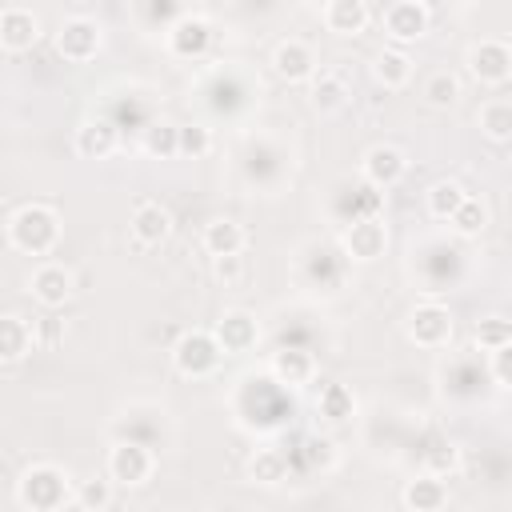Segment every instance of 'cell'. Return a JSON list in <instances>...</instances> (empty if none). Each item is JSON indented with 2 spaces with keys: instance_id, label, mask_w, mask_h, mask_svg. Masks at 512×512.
Here are the masks:
<instances>
[{
  "instance_id": "cell-1",
  "label": "cell",
  "mask_w": 512,
  "mask_h": 512,
  "mask_svg": "<svg viewBox=\"0 0 512 512\" xmlns=\"http://www.w3.org/2000/svg\"><path fill=\"white\" fill-rule=\"evenodd\" d=\"M8 244L24 256H52L60 244V212L52 204H20L8 216Z\"/></svg>"
},
{
  "instance_id": "cell-2",
  "label": "cell",
  "mask_w": 512,
  "mask_h": 512,
  "mask_svg": "<svg viewBox=\"0 0 512 512\" xmlns=\"http://www.w3.org/2000/svg\"><path fill=\"white\" fill-rule=\"evenodd\" d=\"M72 488H68V472L56 464H32L20 484H16V500L32 512H56L64 504H72Z\"/></svg>"
},
{
  "instance_id": "cell-3",
  "label": "cell",
  "mask_w": 512,
  "mask_h": 512,
  "mask_svg": "<svg viewBox=\"0 0 512 512\" xmlns=\"http://www.w3.org/2000/svg\"><path fill=\"white\" fill-rule=\"evenodd\" d=\"M224 356H228V352L220 348L216 332H204V328H192V332H184V336L172 344V364H176V372H180V376H192V380L212 376Z\"/></svg>"
},
{
  "instance_id": "cell-4",
  "label": "cell",
  "mask_w": 512,
  "mask_h": 512,
  "mask_svg": "<svg viewBox=\"0 0 512 512\" xmlns=\"http://www.w3.org/2000/svg\"><path fill=\"white\" fill-rule=\"evenodd\" d=\"M464 64H468V76L476 84L500 88L504 80H512V44L508 40H496V36H484V40L468 44Z\"/></svg>"
},
{
  "instance_id": "cell-5",
  "label": "cell",
  "mask_w": 512,
  "mask_h": 512,
  "mask_svg": "<svg viewBox=\"0 0 512 512\" xmlns=\"http://www.w3.org/2000/svg\"><path fill=\"white\" fill-rule=\"evenodd\" d=\"M152 472H156L152 448L132 444V440H120V444L108 448V476H112V484H120V488H144L152 480Z\"/></svg>"
},
{
  "instance_id": "cell-6",
  "label": "cell",
  "mask_w": 512,
  "mask_h": 512,
  "mask_svg": "<svg viewBox=\"0 0 512 512\" xmlns=\"http://www.w3.org/2000/svg\"><path fill=\"white\" fill-rule=\"evenodd\" d=\"M100 44H104V32H100V24L88 20V16H72V20H64L60 32H56V52H60L68 64H88V60L100 52Z\"/></svg>"
},
{
  "instance_id": "cell-7",
  "label": "cell",
  "mask_w": 512,
  "mask_h": 512,
  "mask_svg": "<svg viewBox=\"0 0 512 512\" xmlns=\"http://www.w3.org/2000/svg\"><path fill=\"white\" fill-rule=\"evenodd\" d=\"M404 332L416 348H444L452 340V312L444 304H416L408 312Z\"/></svg>"
},
{
  "instance_id": "cell-8",
  "label": "cell",
  "mask_w": 512,
  "mask_h": 512,
  "mask_svg": "<svg viewBox=\"0 0 512 512\" xmlns=\"http://www.w3.org/2000/svg\"><path fill=\"white\" fill-rule=\"evenodd\" d=\"M28 292H32V300L44 304V308H64V304L72 300V292H76V276H72L64 264L44 260V264L32 268V276H28Z\"/></svg>"
},
{
  "instance_id": "cell-9",
  "label": "cell",
  "mask_w": 512,
  "mask_h": 512,
  "mask_svg": "<svg viewBox=\"0 0 512 512\" xmlns=\"http://www.w3.org/2000/svg\"><path fill=\"white\" fill-rule=\"evenodd\" d=\"M404 172H408V152L396 144H372L360 160V176L372 188H392L404 180Z\"/></svg>"
},
{
  "instance_id": "cell-10",
  "label": "cell",
  "mask_w": 512,
  "mask_h": 512,
  "mask_svg": "<svg viewBox=\"0 0 512 512\" xmlns=\"http://www.w3.org/2000/svg\"><path fill=\"white\" fill-rule=\"evenodd\" d=\"M428 8L420 4V0H396V4H388V12H384V32H388V40L392 44H416L424 32H428Z\"/></svg>"
},
{
  "instance_id": "cell-11",
  "label": "cell",
  "mask_w": 512,
  "mask_h": 512,
  "mask_svg": "<svg viewBox=\"0 0 512 512\" xmlns=\"http://www.w3.org/2000/svg\"><path fill=\"white\" fill-rule=\"evenodd\" d=\"M128 228H132V240L140 248H156V244H164L172 236V212L160 200H136Z\"/></svg>"
},
{
  "instance_id": "cell-12",
  "label": "cell",
  "mask_w": 512,
  "mask_h": 512,
  "mask_svg": "<svg viewBox=\"0 0 512 512\" xmlns=\"http://www.w3.org/2000/svg\"><path fill=\"white\" fill-rule=\"evenodd\" d=\"M340 244H344L348 260H360V264H368V260L384 256V248H388V228H384L376 216H360V220H352V224L344 228Z\"/></svg>"
},
{
  "instance_id": "cell-13",
  "label": "cell",
  "mask_w": 512,
  "mask_h": 512,
  "mask_svg": "<svg viewBox=\"0 0 512 512\" xmlns=\"http://www.w3.org/2000/svg\"><path fill=\"white\" fill-rule=\"evenodd\" d=\"M164 44H168V52H172L176 60H196V56L208 52V44H212V28H208L204 16H180V20L168 28Z\"/></svg>"
},
{
  "instance_id": "cell-14",
  "label": "cell",
  "mask_w": 512,
  "mask_h": 512,
  "mask_svg": "<svg viewBox=\"0 0 512 512\" xmlns=\"http://www.w3.org/2000/svg\"><path fill=\"white\" fill-rule=\"evenodd\" d=\"M272 68H276L280 80H288V84H304V80L316 76V52H312L304 40L288 36V40L276 44V52H272Z\"/></svg>"
},
{
  "instance_id": "cell-15",
  "label": "cell",
  "mask_w": 512,
  "mask_h": 512,
  "mask_svg": "<svg viewBox=\"0 0 512 512\" xmlns=\"http://www.w3.org/2000/svg\"><path fill=\"white\" fill-rule=\"evenodd\" d=\"M216 340H220V348L228 352V356H240V352H252L256 348V340H260V328H256V316L252 312H244V308H232V312H224L220 320H216Z\"/></svg>"
},
{
  "instance_id": "cell-16",
  "label": "cell",
  "mask_w": 512,
  "mask_h": 512,
  "mask_svg": "<svg viewBox=\"0 0 512 512\" xmlns=\"http://www.w3.org/2000/svg\"><path fill=\"white\" fill-rule=\"evenodd\" d=\"M268 372H272V380L284 384V388H304V384H312V376H316V356H312L308 348H280V352H272Z\"/></svg>"
},
{
  "instance_id": "cell-17",
  "label": "cell",
  "mask_w": 512,
  "mask_h": 512,
  "mask_svg": "<svg viewBox=\"0 0 512 512\" xmlns=\"http://www.w3.org/2000/svg\"><path fill=\"white\" fill-rule=\"evenodd\" d=\"M36 40H40V20H36V12L16 8V4L0 12V44H4V52H28Z\"/></svg>"
},
{
  "instance_id": "cell-18",
  "label": "cell",
  "mask_w": 512,
  "mask_h": 512,
  "mask_svg": "<svg viewBox=\"0 0 512 512\" xmlns=\"http://www.w3.org/2000/svg\"><path fill=\"white\" fill-rule=\"evenodd\" d=\"M368 20H372L368 0H328L324 4V28L336 36H360L368 28Z\"/></svg>"
},
{
  "instance_id": "cell-19",
  "label": "cell",
  "mask_w": 512,
  "mask_h": 512,
  "mask_svg": "<svg viewBox=\"0 0 512 512\" xmlns=\"http://www.w3.org/2000/svg\"><path fill=\"white\" fill-rule=\"evenodd\" d=\"M32 348H36V328H32L24 316L8 312V316L0 320V360H4V364H20Z\"/></svg>"
},
{
  "instance_id": "cell-20",
  "label": "cell",
  "mask_w": 512,
  "mask_h": 512,
  "mask_svg": "<svg viewBox=\"0 0 512 512\" xmlns=\"http://www.w3.org/2000/svg\"><path fill=\"white\" fill-rule=\"evenodd\" d=\"M400 504H404V508H412V512H436V508H444V504H448L444 476L424 472V476L408 480V484H404V492H400Z\"/></svg>"
},
{
  "instance_id": "cell-21",
  "label": "cell",
  "mask_w": 512,
  "mask_h": 512,
  "mask_svg": "<svg viewBox=\"0 0 512 512\" xmlns=\"http://www.w3.org/2000/svg\"><path fill=\"white\" fill-rule=\"evenodd\" d=\"M116 140L120 136H116V128L108 120H84L76 128V152L84 160H108L116 152Z\"/></svg>"
},
{
  "instance_id": "cell-22",
  "label": "cell",
  "mask_w": 512,
  "mask_h": 512,
  "mask_svg": "<svg viewBox=\"0 0 512 512\" xmlns=\"http://www.w3.org/2000/svg\"><path fill=\"white\" fill-rule=\"evenodd\" d=\"M244 244H248V236L232 216H216L204 224V252L208 256H236V252H244Z\"/></svg>"
},
{
  "instance_id": "cell-23",
  "label": "cell",
  "mask_w": 512,
  "mask_h": 512,
  "mask_svg": "<svg viewBox=\"0 0 512 512\" xmlns=\"http://www.w3.org/2000/svg\"><path fill=\"white\" fill-rule=\"evenodd\" d=\"M476 128H480L492 144H512V100H500V96L484 100V104L476 108Z\"/></svg>"
},
{
  "instance_id": "cell-24",
  "label": "cell",
  "mask_w": 512,
  "mask_h": 512,
  "mask_svg": "<svg viewBox=\"0 0 512 512\" xmlns=\"http://www.w3.org/2000/svg\"><path fill=\"white\" fill-rule=\"evenodd\" d=\"M348 80L336 72V68H320L312 76V108L316 112H340L348 104Z\"/></svg>"
},
{
  "instance_id": "cell-25",
  "label": "cell",
  "mask_w": 512,
  "mask_h": 512,
  "mask_svg": "<svg viewBox=\"0 0 512 512\" xmlns=\"http://www.w3.org/2000/svg\"><path fill=\"white\" fill-rule=\"evenodd\" d=\"M372 76L384 84V88H404L412 80V56L392 44V48H380L376 60H372Z\"/></svg>"
},
{
  "instance_id": "cell-26",
  "label": "cell",
  "mask_w": 512,
  "mask_h": 512,
  "mask_svg": "<svg viewBox=\"0 0 512 512\" xmlns=\"http://www.w3.org/2000/svg\"><path fill=\"white\" fill-rule=\"evenodd\" d=\"M316 412H320L328 424H344V420H352V412H356V396H352V388H348V384H324L320 396H316Z\"/></svg>"
},
{
  "instance_id": "cell-27",
  "label": "cell",
  "mask_w": 512,
  "mask_h": 512,
  "mask_svg": "<svg viewBox=\"0 0 512 512\" xmlns=\"http://www.w3.org/2000/svg\"><path fill=\"white\" fill-rule=\"evenodd\" d=\"M284 476H288V460H284V452H276V448H256V456L248 460V480L272 488V484H280Z\"/></svg>"
},
{
  "instance_id": "cell-28",
  "label": "cell",
  "mask_w": 512,
  "mask_h": 512,
  "mask_svg": "<svg viewBox=\"0 0 512 512\" xmlns=\"http://www.w3.org/2000/svg\"><path fill=\"white\" fill-rule=\"evenodd\" d=\"M464 196H468V192H464L456 180H436V184L424 192L428 216H432V220H448V216H452V212L464 204Z\"/></svg>"
},
{
  "instance_id": "cell-29",
  "label": "cell",
  "mask_w": 512,
  "mask_h": 512,
  "mask_svg": "<svg viewBox=\"0 0 512 512\" xmlns=\"http://www.w3.org/2000/svg\"><path fill=\"white\" fill-rule=\"evenodd\" d=\"M448 224H452V232L456 236H464V240H476L484 228H488V208L476 200V196H464V204L448 216Z\"/></svg>"
},
{
  "instance_id": "cell-30",
  "label": "cell",
  "mask_w": 512,
  "mask_h": 512,
  "mask_svg": "<svg viewBox=\"0 0 512 512\" xmlns=\"http://www.w3.org/2000/svg\"><path fill=\"white\" fill-rule=\"evenodd\" d=\"M140 144H144L148 156H160V160L180 156V128L168 124V120H156V124L144 128V140H140Z\"/></svg>"
},
{
  "instance_id": "cell-31",
  "label": "cell",
  "mask_w": 512,
  "mask_h": 512,
  "mask_svg": "<svg viewBox=\"0 0 512 512\" xmlns=\"http://www.w3.org/2000/svg\"><path fill=\"white\" fill-rule=\"evenodd\" d=\"M424 100H428L432 108H452V104H460V76H456V72H432V76L424 80Z\"/></svg>"
},
{
  "instance_id": "cell-32",
  "label": "cell",
  "mask_w": 512,
  "mask_h": 512,
  "mask_svg": "<svg viewBox=\"0 0 512 512\" xmlns=\"http://www.w3.org/2000/svg\"><path fill=\"white\" fill-rule=\"evenodd\" d=\"M72 504L76 508H88V512H104L112 504V476L108 480H80Z\"/></svg>"
},
{
  "instance_id": "cell-33",
  "label": "cell",
  "mask_w": 512,
  "mask_h": 512,
  "mask_svg": "<svg viewBox=\"0 0 512 512\" xmlns=\"http://www.w3.org/2000/svg\"><path fill=\"white\" fill-rule=\"evenodd\" d=\"M476 344L484 348V352H496L500 344H508L512 340V324L508 320H500V316H484L480 324H476Z\"/></svg>"
},
{
  "instance_id": "cell-34",
  "label": "cell",
  "mask_w": 512,
  "mask_h": 512,
  "mask_svg": "<svg viewBox=\"0 0 512 512\" xmlns=\"http://www.w3.org/2000/svg\"><path fill=\"white\" fill-rule=\"evenodd\" d=\"M456 468H460V448L456 444H436V448L424 452V472L448 480V476H456Z\"/></svg>"
},
{
  "instance_id": "cell-35",
  "label": "cell",
  "mask_w": 512,
  "mask_h": 512,
  "mask_svg": "<svg viewBox=\"0 0 512 512\" xmlns=\"http://www.w3.org/2000/svg\"><path fill=\"white\" fill-rule=\"evenodd\" d=\"M212 152V132L204 124H184L180 128V156H208Z\"/></svg>"
},
{
  "instance_id": "cell-36",
  "label": "cell",
  "mask_w": 512,
  "mask_h": 512,
  "mask_svg": "<svg viewBox=\"0 0 512 512\" xmlns=\"http://www.w3.org/2000/svg\"><path fill=\"white\" fill-rule=\"evenodd\" d=\"M212 272H216V280L224 288H236L244 280V252H236V256H212Z\"/></svg>"
},
{
  "instance_id": "cell-37",
  "label": "cell",
  "mask_w": 512,
  "mask_h": 512,
  "mask_svg": "<svg viewBox=\"0 0 512 512\" xmlns=\"http://www.w3.org/2000/svg\"><path fill=\"white\" fill-rule=\"evenodd\" d=\"M488 372H492V380H496V384L512 388V340H508V344H500L496 352H488Z\"/></svg>"
}]
</instances>
